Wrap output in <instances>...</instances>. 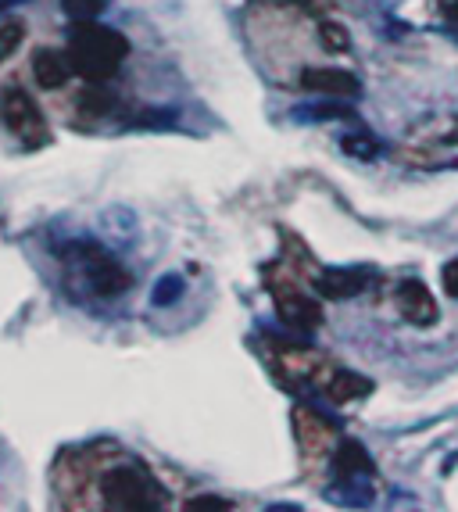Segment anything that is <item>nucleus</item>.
Listing matches in <instances>:
<instances>
[{"label":"nucleus","instance_id":"obj_1","mask_svg":"<svg viewBox=\"0 0 458 512\" xmlns=\"http://www.w3.org/2000/svg\"><path fill=\"white\" fill-rule=\"evenodd\" d=\"M129 54V40H122V33L108 26H97L94 18L72 22L68 29V61L76 76L90 79V83H108L119 65Z\"/></svg>","mask_w":458,"mask_h":512},{"label":"nucleus","instance_id":"obj_2","mask_svg":"<svg viewBox=\"0 0 458 512\" xmlns=\"http://www.w3.org/2000/svg\"><path fill=\"white\" fill-rule=\"evenodd\" d=\"M165 487L151 477L147 466L140 462H122L111 466L101 477V505L104 509H122V512H154L165 509Z\"/></svg>","mask_w":458,"mask_h":512},{"label":"nucleus","instance_id":"obj_3","mask_svg":"<svg viewBox=\"0 0 458 512\" xmlns=\"http://www.w3.org/2000/svg\"><path fill=\"white\" fill-rule=\"evenodd\" d=\"M0 122L26 151H40L43 144H51V129H47L43 111L18 83H8L0 90Z\"/></svg>","mask_w":458,"mask_h":512},{"label":"nucleus","instance_id":"obj_4","mask_svg":"<svg viewBox=\"0 0 458 512\" xmlns=\"http://www.w3.org/2000/svg\"><path fill=\"white\" fill-rule=\"evenodd\" d=\"M72 258L83 265L86 280H90V287H94L101 298H115V294H122V291L133 287V276H129L126 269H122V265L101 248V244L79 240V244H72Z\"/></svg>","mask_w":458,"mask_h":512},{"label":"nucleus","instance_id":"obj_5","mask_svg":"<svg viewBox=\"0 0 458 512\" xmlns=\"http://www.w3.org/2000/svg\"><path fill=\"white\" fill-rule=\"evenodd\" d=\"M394 301H398V312L416 326H433L437 323V301L426 291V283L416 280V276H405L394 291Z\"/></svg>","mask_w":458,"mask_h":512},{"label":"nucleus","instance_id":"obj_6","mask_svg":"<svg viewBox=\"0 0 458 512\" xmlns=\"http://www.w3.org/2000/svg\"><path fill=\"white\" fill-rule=\"evenodd\" d=\"M276 312L287 326L294 330H315V326H323V305L308 294L294 291V287H280L276 291Z\"/></svg>","mask_w":458,"mask_h":512},{"label":"nucleus","instance_id":"obj_7","mask_svg":"<svg viewBox=\"0 0 458 512\" xmlns=\"http://www.w3.org/2000/svg\"><path fill=\"white\" fill-rule=\"evenodd\" d=\"M297 83H301V90H312V94L323 97H340V101H351L362 90L358 76H351L344 69H305L297 76Z\"/></svg>","mask_w":458,"mask_h":512},{"label":"nucleus","instance_id":"obj_8","mask_svg":"<svg viewBox=\"0 0 458 512\" xmlns=\"http://www.w3.org/2000/svg\"><path fill=\"white\" fill-rule=\"evenodd\" d=\"M365 287H369V269H330V273L315 276V291L326 301H348Z\"/></svg>","mask_w":458,"mask_h":512},{"label":"nucleus","instance_id":"obj_9","mask_svg":"<svg viewBox=\"0 0 458 512\" xmlns=\"http://www.w3.org/2000/svg\"><path fill=\"white\" fill-rule=\"evenodd\" d=\"M294 430H297V444L305 448V455H323L330 452L333 444V427L326 423L319 412L312 409H294Z\"/></svg>","mask_w":458,"mask_h":512},{"label":"nucleus","instance_id":"obj_10","mask_svg":"<svg viewBox=\"0 0 458 512\" xmlns=\"http://www.w3.org/2000/svg\"><path fill=\"white\" fill-rule=\"evenodd\" d=\"M72 72L76 69H72L68 54H61V51H36L33 54V76L43 90H61V86L72 79Z\"/></svg>","mask_w":458,"mask_h":512},{"label":"nucleus","instance_id":"obj_11","mask_svg":"<svg viewBox=\"0 0 458 512\" xmlns=\"http://www.w3.org/2000/svg\"><path fill=\"white\" fill-rule=\"evenodd\" d=\"M333 466H337L340 477H348V480L369 477V473H373V459L365 455V448L358 441H340L337 455H333Z\"/></svg>","mask_w":458,"mask_h":512},{"label":"nucleus","instance_id":"obj_12","mask_svg":"<svg viewBox=\"0 0 458 512\" xmlns=\"http://www.w3.org/2000/svg\"><path fill=\"white\" fill-rule=\"evenodd\" d=\"M373 391V384L365 380V376H355V373H333L330 384H326V394H330V402L344 405V402H355V398H365V394Z\"/></svg>","mask_w":458,"mask_h":512},{"label":"nucleus","instance_id":"obj_13","mask_svg":"<svg viewBox=\"0 0 458 512\" xmlns=\"http://www.w3.org/2000/svg\"><path fill=\"white\" fill-rule=\"evenodd\" d=\"M294 119H355V108L340 104V97H333V101L315 104V108H294Z\"/></svg>","mask_w":458,"mask_h":512},{"label":"nucleus","instance_id":"obj_14","mask_svg":"<svg viewBox=\"0 0 458 512\" xmlns=\"http://www.w3.org/2000/svg\"><path fill=\"white\" fill-rule=\"evenodd\" d=\"M22 40H26V22H22V18H8V22L0 26V65L8 58H15Z\"/></svg>","mask_w":458,"mask_h":512},{"label":"nucleus","instance_id":"obj_15","mask_svg":"<svg viewBox=\"0 0 458 512\" xmlns=\"http://www.w3.org/2000/svg\"><path fill=\"white\" fill-rule=\"evenodd\" d=\"M340 151L351 154V158H362V162H373L380 154V144L369 133H348V137H340Z\"/></svg>","mask_w":458,"mask_h":512},{"label":"nucleus","instance_id":"obj_16","mask_svg":"<svg viewBox=\"0 0 458 512\" xmlns=\"http://www.w3.org/2000/svg\"><path fill=\"white\" fill-rule=\"evenodd\" d=\"M319 40L330 54H348L351 51V36L340 22H319Z\"/></svg>","mask_w":458,"mask_h":512},{"label":"nucleus","instance_id":"obj_17","mask_svg":"<svg viewBox=\"0 0 458 512\" xmlns=\"http://www.w3.org/2000/svg\"><path fill=\"white\" fill-rule=\"evenodd\" d=\"M179 294H183V276L169 273V276H162V280L154 283L151 301H154V305H172V301H176Z\"/></svg>","mask_w":458,"mask_h":512},{"label":"nucleus","instance_id":"obj_18","mask_svg":"<svg viewBox=\"0 0 458 512\" xmlns=\"http://www.w3.org/2000/svg\"><path fill=\"white\" fill-rule=\"evenodd\" d=\"M61 11H65L72 22H83V18H97L104 11V0H61Z\"/></svg>","mask_w":458,"mask_h":512},{"label":"nucleus","instance_id":"obj_19","mask_svg":"<svg viewBox=\"0 0 458 512\" xmlns=\"http://www.w3.org/2000/svg\"><path fill=\"white\" fill-rule=\"evenodd\" d=\"M79 108L90 111V115H108V111L115 108V94H108V90H86V94L79 97Z\"/></svg>","mask_w":458,"mask_h":512},{"label":"nucleus","instance_id":"obj_20","mask_svg":"<svg viewBox=\"0 0 458 512\" xmlns=\"http://www.w3.org/2000/svg\"><path fill=\"white\" fill-rule=\"evenodd\" d=\"M187 512H212V509H233V502H226V498H215V495H197V498H190L187 505H183Z\"/></svg>","mask_w":458,"mask_h":512},{"label":"nucleus","instance_id":"obj_21","mask_svg":"<svg viewBox=\"0 0 458 512\" xmlns=\"http://www.w3.org/2000/svg\"><path fill=\"white\" fill-rule=\"evenodd\" d=\"M441 283H444V294H448V298H458V258H451V262L441 269Z\"/></svg>","mask_w":458,"mask_h":512},{"label":"nucleus","instance_id":"obj_22","mask_svg":"<svg viewBox=\"0 0 458 512\" xmlns=\"http://www.w3.org/2000/svg\"><path fill=\"white\" fill-rule=\"evenodd\" d=\"M441 11H444L448 18H455V22H458V0H441Z\"/></svg>","mask_w":458,"mask_h":512},{"label":"nucleus","instance_id":"obj_23","mask_svg":"<svg viewBox=\"0 0 458 512\" xmlns=\"http://www.w3.org/2000/svg\"><path fill=\"white\" fill-rule=\"evenodd\" d=\"M455 140H458V122H455Z\"/></svg>","mask_w":458,"mask_h":512}]
</instances>
